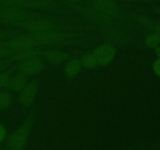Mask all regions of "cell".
Here are the masks:
<instances>
[{"instance_id": "obj_1", "label": "cell", "mask_w": 160, "mask_h": 150, "mask_svg": "<svg viewBox=\"0 0 160 150\" xmlns=\"http://www.w3.org/2000/svg\"><path fill=\"white\" fill-rule=\"evenodd\" d=\"M36 111L31 112L22 122L17 130L9 136L7 140L8 150H24L36 119Z\"/></svg>"}, {"instance_id": "obj_2", "label": "cell", "mask_w": 160, "mask_h": 150, "mask_svg": "<svg viewBox=\"0 0 160 150\" xmlns=\"http://www.w3.org/2000/svg\"><path fill=\"white\" fill-rule=\"evenodd\" d=\"M30 34V33H29ZM39 45H59L75 42L79 38L75 32H62L59 30L31 34Z\"/></svg>"}, {"instance_id": "obj_3", "label": "cell", "mask_w": 160, "mask_h": 150, "mask_svg": "<svg viewBox=\"0 0 160 150\" xmlns=\"http://www.w3.org/2000/svg\"><path fill=\"white\" fill-rule=\"evenodd\" d=\"M39 17L33 11L17 7H8L0 6V20L3 23L16 25L20 22Z\"/></svg>"}, {"instance_id": "obj_4", "label": "cell", "mask_w": 160, "mask_h": 150, "mask_svg": "<svg viewBox=\"0 0 160 150\" xmlns=\"http://www.w3.org/2000/svg\"><path fill=\"white\" fill-rule=\"evenodd\" d=\"M16 26L27 31L30 34H38V33L59 30V27L54 22L48 19L42 18L40 16L35 18L20 22Z\"/></svg>"}, {"instance_id": "obj_5", "label": "cell", "mask_w": 160, "mask_h": 150, "mask_svg": "<svg viewBox=\"0 0 160 150\" xmlns=\"http://www.w3.org/2000/svg\"><path fill=\"white\" fill-rule=\"evenodd\" d=\"M70 6L83 17L88 18L97 24H100L102 26V25H111L113 23V19L112 17L99 12L97 9L92 8V6L90 7V6H84L77 4H70Z\"/></svg>"}, {"instance_id": "obj_6", "label": "cell", "mask_w": 160, "mask_h": 150, "mask_svg": "<svg viewBox=\"0 0 160 150\" xmlns=\"http://www.w3.org/2000/svg\"><path fill=\"white\" fill-rule=\"evenodd\" d=\"M3 44L5 46L14 52L36 48L38 46V44L36 42L34 38L29 33L12 38L6 42H4Z\"/></svg>"}, {"instance_id": "obj_7", "label": "cell", "mask_w": 160, "mask_h": 150, "mask_svg": "<svg viewBox=\"0 0 160 150\" xmlns=\"http://www.w3.org/2000/svg\"><path fill=\"white\" fill-rule=\"evenodd\" d=\"M92 53L96 58L98 65L106 67L113 61L117 50L112 44L106 42L97 46Z\"/></svg>"}, {"instance_id": "obj_8", "label": "cell", "mask_w": 160, "mask_h": 150, "mask_svg": "<svg viewBox=\"0 0 160 150\" xmlns=\"http://www.w3.org/2000/svg\"><path fill=\"white\" fill-rule=\"evenodd\" d=\"M45 68V62L41 56L33 57L26 60L20 61L16 65V69L26 76H32L39 73Z\"/></svg>"}, {"instance_id": "obj_9", "label": "cell", "mask_w": 160, "mask_h": 150, "mask_svg": "<svg viewBox=\"0 0 160 150\" xmlns=\"http://www.w3.org/2000/svg\"><path fill=\"white\" fill-rule=\"evenodd\" d=\"M104 38L109 43H116L123 45L130 42V37L122 30L116 28L113 25H102L99 28Z\"/></svg>"}, {"instance_id": "obj_10", "label": "cell", "mask_w": 160, "mask_h": 150, "mask_svg": "<svg viewBox=\"0 0 160 150\" xmlns=\"http://www.w3.org/2000/svg\"><path fill=\"white\" fill-rule=\"evenodd\" d=\"M91 6L112 19L119 18L122 16L120 6L112 0H92Z\"/></svg>"}, {"instance_id": "obj_11", "label": "cell", "mask_w": 160, "mask_h": 150, "mask_svg": "<svg viewBox=\"0 0 160 150\" xmlns=\"http://www.w3.org/2000/svg\"><path fill=\"white\" fill-rule=\"evenodd\" d=\"M38 92V81L33 80L25 85L20 92L18 95V101L23 107H28L34 102Z\"/></svg>"}, {"instance_id": "obj_12", "label": "cell", "mask_w": 160, "mask_h": 150, "mask_svg": "<svg viewBox=\"0 0 160 150\" xmlns=\"http://www.w3.org/2000/svg\"><path fill=\"white\" fill-rule=\"evenodd\" d=\"M42 52H43V51L42 50V48H38V47H36V48L20 50V51L14 53L12 56H11L10 57L7 58V59H6L9 63V62H20V61L31 59V58H33V57L42 56Z\"/></svg>"}, {"instance_id": "obj_13", "label": "cell", "mask_w": 160, "mask_h": 150, "mask_svg": "<svg viewBox=\"0 0 160 150\" xmlns=\"http://www.w3.org/2000/svg\"><path fill=\"white\" fill-rule=\"evenodd\" d=\"M28 83V77L23 73H17L11 76L6 86V89L9 92H20Z\"/></svg>"}, {"instance_id": "obj_14", "label": "cell", "mask_w": 160, "mask_h": 150, "mask_svg": "<svg viewBox=\"0 0 160 150\" xmlns=\"http://www.w3.org/2000/svg\"><path fill=\"white\" fill-rule=\"evenodd\" d=\"M42 56H43L45 60L52 65L60 64L61 62L68 60L70 58V55L68 53L58 49L47 50L42 52Z\"/></svg>"}, {"instance_id": "obj_15", "label": "cell", "mask_w": 160, "mask_h": 150, "mask_svg": "<svg viewBox=\"0 0 160 150\" xmlns=\"http://www.w3.org/2000/svg\"><path fill=\"white\" fill-rule=\"evenodd\" d=\"M82 69L81 60L79 59H71L67 62L64 67V73L68 78H73L79 74Z\"/></svg>"}, {"instance_id": "obj_16", "label": "cell", "mask_w": 160, "mask_h": 150, "mask_svg": "<svg viewBox=\"0 0 160 150\" xmlns=\"http://www.w3.org/2000/svg\"><path fill=\"white\" fill-rule=\"evenodd\" d=\"M81 62L82 67H84L88 70H92V69H95L98 67V62L96 60V58L94 56L92 52H88L84 54L81 58L80 59Z\"/></svg>"}, {"instance_id": "obj_17", "label": "cell", "mask_w": 160, "mask_h": 150, "mask_svg": "<svg viewBox=\"0 0 160 150\" xmlns=\"http://www.w3.org/2000/svg\"><path fill=\"white\" fill-rule=\"evenodd\" d=\"M0 6L8 7H17L23 9H30L28 0H0Z\"/></svg>"}, {"instance_id": "obj_18", "label": "cell", "mask_w": 160, "mask_h": 150, "mask_svg": "<svg viewBox=\"0 0 160 150\" xmlns=\"http://www.w3.org/2000/svg\"><path fill=\"white\" fill-rule=\"evenodd\" d=\"M12 96L8 90L0 91V110H3L12 104Z\"/></svg>"}, {"instance_id": "obj_19", "label": "cell", "mask_w": 160, "mask_h": 150, "mask_svg": "<svg viewBox=\"0 0 160 150\" xmlns=\"http://www.w3.org/2000/svg\"><path fill=\"white\" fill-rule=\"evenodd\" d=\"M134 19L138 22V23H140L141 25H142L143 27L147 28H150V29H153L155 27V23H153L152 20L148 17L147 16L145 15H141V14H138V15H134Z\"/></svg>"}, {"instance_id": "obj_20", "label": "cell", "mask_w": 160, "mask_h": 150, "mask_svg": "<svg viewBox=\"0 0 160 150\" xmlns=\"http://www.w3.org/2000/svg\"><path fill=\"white\" fill-rule=\"evenodd\" d=\"M14 71V68L8 69V70H4V71L0 73V88H6L9 78H11L12 72Z\"/></svg>"}, {"instance_id": "obj_21", "label": "cell", "mask_w": 160, "mask_h": 150, "mask_svg": "<svg viewBox=\"0 0 160 150\" xmlns=\"http://www.w3.org/2000/svg\"><path fill=\"white\" fill-rule=\"evenodd\" d=\"M160 42V39L158 37L157 34H149L146 37L145 41V44L147 47L148 48H156L158 46V44Z\"/></svg>"}, {"instance_id": "obj_22", "label": "cell", "mask_w": 160, "mask_h": 150, "mask_svg": "<svg viewBox=\"0 0 160 150\" xmlns=\"http://www.w3.org/2000/svg\"><path fill=\"white\" fill-rule=\"evenodd\" d=\"M16 52H17L12 51V50L9 49L6 46H5L3 42L0 43V59H4V58L7 59V58L10 57L11 56H12Z\"/></svg>"}, {"instance_id": "obj_23", "label": "cell", "mask_w": 160, "mask_h": 150, "mask_svg": "<svg viewBox=\"0 0 160 150\" xmlns=\"http://www.w3.org/2000/svg\"><path fill=\"white\" fill-rule=\"evenodd\" d=\"M152 69L154 73H156L157 76L160 77V58H158V59L153 62Z\"/></svg>"}, {"instance_id": "obj_24", "label": "cell", "mask_w": 160, "mask_h": 150, "mask_svg": "<svg viewBox=\"0 0 160 150\" xmlns=\"http://www.w3.org/2000/svg\"><path fill=\"white\" fill-rule=\"evenodd\" d=\"M6 130L5 127L2 123H0V143L6 138Z\"/></svg>"}, {"instance_id": "obj_25", "label": "cell", "mask_w": 160, "mask_h": 150, "mask_svg": "<svg viewBox=\"0 0 160 150\" xmlns=\"http://www.w3.org/2000/svg\"><path fill=\"white\" fill-rule=\"evenodd\" d=\"M8 64H9V62L6 61V59H5V60L3 61H0V70L6 68V67L8 66Z\"/></svg>"}, {"instance_id": "obj_26", "label": "cell", "mask_w": 160, "mask_h": 150, "mask_svg": "<svg viewBox=\"0 0 160 150\" xmlns=\"http://www.w3.org/2000/svg\"><path fill=\"white\" fill-rule=\"evenodd\" d=\"M153 29H154V31H155V34H157L158 37H159L160 39V26L159 25H155V27Z\"/></svg>"}, {"instance_id": "obj_27", "label": "cell", "mask_w": 160, "mask_h": 150, "mask_svg": "<svg viewBox=\"0 0 160 150\" xmlns=\"http://www.w3.org/2000/svg\"><path fill=\"white\" fill-rule=\"evenodd\" d=\"M5 37H6V33H4L3 31H0V43H1V42H2V40Z\"/></svg>"}, {"instance_id": "obj_28", "label": "cell", "mask_w": 160, "mask_h": 150, "mask_svg": "<svg viewBox=\"0 0 160 150\" xmlns=\"http://www.w3.org/2000/svg\"><path fill=\"white\" fill-rule=\"evenodd\" d=\"M155 52H156V56H158V58H160V46L156 47V50H155Z\"/></svg>"}, {"instance_id": "obj_29", "label": "cell", "mask_w": 160, "mask_h": 150, "mask_svg": "<svg viewBox=\"0 0 160 150\" xmlns=\"http://www.w3.org/2000/svg\"><path fill=\"white\" fill-rule=\"evenodd\" d=\"M67 1L71 2H78V1H79V0H67Z\"/></svg>"}, {"instance_id": "obj_30", "label": "cell", "mask_w": 160, "mask_h": 150, "mask_svg": "<svg viewBox=\"0 0 160 150\" xmlns=\"http://www.w3.org/2000/svg\"><path fill=\"white\" fill-rule=\"evenodd\" d=\"M123 1H128V2H134V1H138V0H123Z\"/></svg>"}, {"instance_id": "obj_31", "label": "cell", "mask_w": 160, "mask_h": 150, "mask_svg": "<svg viewBox=\"0 0 160 150\" xmlns=\"http://www.w3.org/2000/svg\"><path fill=\"white\" fill-rule=\"evenodd\" d=\"M135 150H142V148H138V149H135Z\"/></svg>"}, {"instance_id": "obj_32", "label": "cell", "mask_w": 160, "mask_h": 150, "mask_svg": "<svg viewBox=\"0 0 160 150\" xmlns=\"http://www.w3.org/2000/svg\"><path fill=\"white\" fill-rule=\"evenodd\" d=\"M159 13H160V10H159Z\"/></svg>"}]
</instances>
